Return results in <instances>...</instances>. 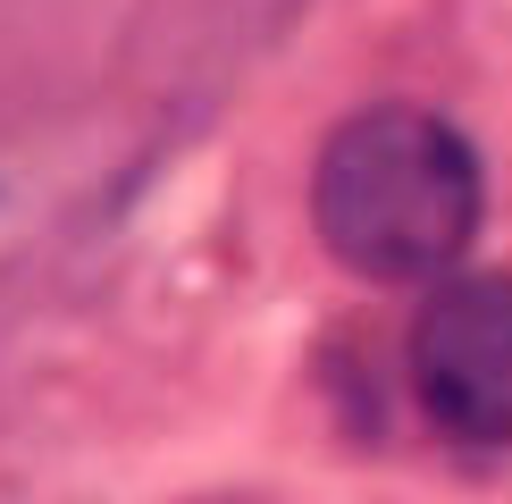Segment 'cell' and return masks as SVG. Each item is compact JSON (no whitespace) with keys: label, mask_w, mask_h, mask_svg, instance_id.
Returning <instances> with one entry per match:
<instances>
[{"label":"cell","mask_w":512,"mask_h":504,"mask_svg":"<svg viewBox=\"0 0 512 504\" xmlns=\"http://www.w3.org/2000/svg\"><path fill=\"white\" fill-rule=\"evenodd\" d=\"M311 219L353 278H437L479 236V160L429 110H403V101L361 110L319 152Z\"/></svg>","instance_id":"obj_1"},{"label":"cell","mask_w":512,"mask_h":504,"mask_svg":"<svg viewBox=\"0 0 512 504\" xmlns=\"http://www.w3.org/2000/svg\"><path fill=\"white\" fill-rule=\"evenodd\" d=\"M412 395L462 446H512V278H445L412 320Z\"/></svg>","instance_id":"obj_2"}]
</instances>
